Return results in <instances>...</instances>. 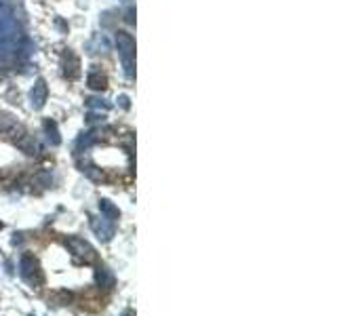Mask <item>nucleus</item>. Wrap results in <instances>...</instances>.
<instances>
[{"label":"nucleus","instance_id":"1","mask_svg":"<svg viewBox=\"0 0 337 316\" xmlns=\"http://www.w3.org/2000/svg\"><path fill=\"white\" fill-rule=\"evenodd\" d=\"M19 276L26 280L30 287H40L42 285V270L38 259L32 253H24L19 257Z\"/></svg>","mask_w":337,"mask_h":316},{"label":"nucleus","instance_id":"2","mask_svg":"<svg viewBox=\"0 0 337 316\" xmlns=\"http://www.w3.org/2000/svg\"><path fill=\"white\" fill-rule=\"evenodd\" d=\"M116 47L122 61H125V70H127V76L133 78V57H135V40L131 34L127 32H116Z\"/></svg>","mask_w":337,"mask_h":316},{"label":"nucleus","instance_id":"3","mask_svg":"<svg viewBox=\"0 0 337 316\" xmlns=\"http://www.w3.org/2000/svg\"><path fill=\"white\" fill-rule=\"evenodd\" d=\"M65 247L70 249V253H72L76 259L84 261V263H91V261H95V257H97V253H95V249H93V244L86 242V240L80 238V236H68V238H65Z\"/></svg>","mask_w":337,"mask_h":316},{"label":"nucleus","instance_id":"4","mask_svg":"<svg viewBox=\"0 0 337 316\" xmlns=\"http://www.w3.org/2000/svg\"><path fill=\"white\" fill-rule=\"evenodd\" d=\"M91 230L95 232V236L103 242H108L112 240L114 232H116V228H114V221H110L108 217H99V215H91Z\"/></svg>","mask_w":337,"mask_h":316},{"label":"nucleus","instance_id":"5","mask_svg":"<svg viewBox=\"0 0 337 316\" xmlns=\"http://www.w3.org/2000/svg\"><path fill=\"white\" fill-rule=\"evenodd\" d=\"M95 283L101 289H112L116 285V276H114V272L108 266H99L95 270Z\"/></svg>","mask_w":337,"mask_h":316},{"label":"nucleus","instance_id":"6","mask_svg":"<svg viewBox=\"0 0 337 316\" xmlns=\"http://www.w3.org/2000/svg\"><path fill=\"white\" fill-rule=\"evenodd\" d=\"M47 84H44V80H36V84H34V89H32V93H30V97H32V105L36 110H40L42 105H44V101H47Z\"/></svg>","mask_w":337,"mask_h":316},{"label":"nucleus","instance_id":"7","mask_svg":"<svg viewBox=\"0 0 337 316\" xmlns=\"http://www.w3.org/2000/svg\"><path fill=\"white\" fill-rule=\"evenodd\" d=\"M99 211H101V215L108 217L110 221H116V219L120 217L118 207H116L112 200H108V198H101V200H99Z\"/></svg>","mask_w":337,"mask_h":316},{"label":"nucleus","instance_id":"8","mask_svg":"<svg viewBox=\"0 0 337 316\" xmlns=\"http://www.w3.org/2000/svg\"><path fill=\"white\" fill-rule=\"evenodd\" d=\"M65 57L70 59V63L63 59V72H65V76H68V78H76V76H78V72H80V70H78V67H80L78 57L74 55V53H70V51L65 53Z\"/></svg>","mask_w":337,"mask_h":316},{"label":"nucleus","instance_id":"9","mask_svg":"<svg viewBox=\"0 0 337 316\" xmlns=\"http://www.w3.org/2000/svg\"><path fill=\"white\" fill-rule=\"evenodd\" d=\"M86 84L91 86L93 91H103L105 86H108V78H105V74H101L99 70H93V72L88 74V78H86Z\"/></svg>","mask_w":337,"mask_h":316},{"label":"nucleus","instance_id":"10","mask_svg":"<svg viewBox=\"0 0 337 316\" xmlns=\"http://www.w3.org/2000/svg\"><path fill=\"white\" fill-rule=\"evenodd\" d=\"M44 133H47V139L51 142V146H59V144H61V137H59V131H57L55 120H47V122H44Z\"/></svg>","mask_w":337,"mask_h":316},{"label":"nucleus","instance_id":"11","mask_svg":"<svg viewBox=\"0 0 337 316\" xmlns=\"http://www.w3.org/2000/svg\"><path fill=\"white\" fill-rule=\"evenodd\" d=\"M17 146H19L26 154H36V150H38V146H36V142L30 137V135H24L19 142H17Z\"/></svg>","mask_w":337,"mask_h":316},{"label":"nucleus","instance_id":"12","mask_svg":"<svg viewBox=\"0 0 337 316\" xmlns=\"http://www.w3.org/2000/svg\"><path fill=\"white\" fill-rule=\"evenodd\" d=\"M15 127V120L7 114H0V131H11Z\"/></svg>","mask_w":337,"mask_h":316},{"label":"nucleus","instance_id":"13","mask_svg":"<svg viewBox=\"0 0 337 316\" xmlns=\"http://www.w3.org/2000/svg\"><path fill=\"white\" fill-rule=\"evenodd\" d=\"M24 242V234L19 232V234H13V244H21Z\"/></svg>","mask_w":337,"mask_h":316},{"label":"nucleus","instance_id":"14","mask_svg":"<svg viewBox=\"0 0 337 316\" xmlns=\"http://www.w3.org/2000/svg\"><path fill=\"white\" fill-rule=\"evenodd\" d=\"M127 21H129V24H133V9H129V11H127Z\"/></svg>","mask_w":337,"mask_h":316},{"label":"nucleus","instance_id":"15","mask_svg":"<svg viewBox=\"0 0 337 316\" xmlns=\"http://www.w3.org/2000/svg\"><path fill=\"white\" fill-rule=\"evenodd\" d=\"M122 316H135V314H133L131 310H127V312H125V314H122Z\"/></svg>","mask_w":337,"mask_h":316},{"label":"nucleus","instance_id":"16","mask_svg":"<svg viewBox=\"0 0 337 316\" xmlns=\"http://www.w3.org/2000/svg\"><path fill=\"white\" fill-rule=\"evenodd\" d=\"M0 13H3V0H0Z\"/></svg>","mask_w":337,"mask_h":316},{"label":"nucleus","instance_id":"17","mask_svg":"<svg viewBox=\"0 0 337 316\" xmlns=\"http://www.w3.org/2000/svg\"><path fill=\"white\" fill-rule=\"evenodd\" d=\"M3 228H5V223H3V221H0V230H3Z\"/></svg>","mask_w":337,"mask_h":316}]
</instances>
